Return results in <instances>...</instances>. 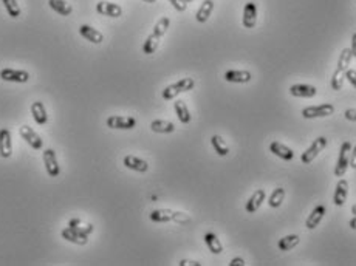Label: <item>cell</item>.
<instances>
[{"instance_id":"obj_5","label":"cell","mask_w":356,"mask_h":266,"mask_svg":"<svg viewBox=\"0 0 356 266\" xmlns=\"http://www.w3.org/2000/svg\"><path fill=\"white\" fill-rule=\"evenodd\" d=\"M350 152H351V142L344 141L339 150V158L334 166V175L336 176H344L347 173V169L350 166Z\"/></svg>"},{"instance_id":"obj_22","label":"cell","mask_w":356,"mask_h":266,"mask_svg":"<svg viewBox=\"0 0 356 266\" xmlns=\"http://www.w3.org/2000/svg\"><path fill=\"white\" fill-rule=\"evenodd\" d=\"M270 150H271L276 156H279L281 159H285V161H291V159L294 158V152H293L290 147H287L285 144L279 142V141H273V142L270 144Z\"/></svg>"},{"instance_id":"obj_8","label":"cell","mask_w":356,"mask_h":266,"mask_svg":"<svg viewBox=\"0 0 356 266\" xmlns=\"http://www.w3.org/2000/svg\"><path fill=\"white\" fill-rule=\"evenodd\" d=\"M136 126V119L133 116H121V115H112L107 118V127L110 129H120V130H130Z\"/></svg>"},{"instance_id":"obj_12","label":"cell","mask_w":356,"mask_h":266,"mask_svg":"<svg viewBox=\"0 0 356 266\" xmlns=\"http://www.w3.org/2000/svg\"><path fill=\"white\" fill-rule=\"evenodd\" d=\"M290 93L294 98H313L318 93V88L310 84H294L290 88Z\"/></svg>"},{"instance_id":"obj_4","label":"cell","mask_w":356,"mask_h":266,"mask_svg":"<svg viewBox=\"0 0 356 266\" xmlns=\"http://www.w3.org/2000/svg\"><path fill=\"white\" fill-rule=\"evenodd\" d=\"M195 87V80L192 77H183L180 80H176L175 84H170L167 85L164 90H163V99L166 101H170L173 98H176L178 95H182L185 92H189L192 90V88Z\"/></svg>"},{"instance_id":"obj_9","label":"cell","mask_w":356,"mask_h":266,"mask_svg":"<svg viewBox=\"0 0 356 266\" xmlns=\"http://www.w3.org/2000/svg\"><path fill=\"white\" fill-rule=\"evenodd\" d=\"M0 77L7 82H17V84H25L30 80V73L25 70H14V68H4L0 71Z\"/></svg>"},{"instance_id":"obj_14","label":"cell","mask_w":356,"mask_h":266,"mask_svg":"<svg viewBox=\"0 0 356 266\" xmlns=\"http://www.w3.org/2000/svg\"><path fill=\"white\" fill-rule=\"evenodd\" d=\"M96 11L101 16H107V17H113V19L123 16V8L120 5L112 4V2H104V0L96 5Z\"/></svg>"},{"instance_id":"obj_29","label":"cell","mask_w":356,"mask_h":266,"mask_svg":"<svg viewBox=\"0 0 356 266\" xmlns=\"http://www.w3.org/2000/svg\"><path fill=\"white\" fill-rule=\"evenodd\" d=\"M150 129L155 133H172L175 130L173 122L166 121V119H155L150 122Z\"/></svg>"},{"instance_id":"obj_30","label":"cell","mask_w":356,"mask_h":266,"mask_svg":"<svg viewBox=\"0 0 356 266\" xmlns=\"http://www.w3.org/2000/svg\"><path fill=\"white\" fill-rule=\"evenodd\" d=\"M205 243H206V246L209 248V251H211L212 254H222V252H223V244H222L220 238H219L215 234L208 232V234L205 235Z\"/></svg>"},{"instance_id":"obj_11","label":"cell","mask_w":356,"mask_h":266,"mask_svg":"<svg viewBox=\"0 0 356 266\" xmlns=\"http://www.w3.org/2000/svg\"><path fill=\"white\" fill-rule=\"evenodd\" d=\"M19 135L28 142V146L30 147H33L34 150H41L42 147H44V141H42V138L31 129V127H28V126H22L21 129H19Z\"/></svg>"},{"instance_id":"obj_16","label":"cell","mask_w":356,"mask_h":266,"mask_svg":"<svg viewBox=\"0 0 356 266\" xmlns=\"http://www.w3.org/2000/svg\"><path fill=\"white\" fill-rule=\"evenodd\" d=\"M123 164L130 169V170H135V172H140V173H144L149 170V162L138 158V156H133V155H126L124 159H123Z\"/></svg>"},{"instance_id":"obj_10","label":"cell","mask_w":356,"mask_h":266,"mask_svg":"<svg viewBox=\"0 0 356 266\" xmlns=\"http://www.w3.org/2000/svg\"><path fill=\"white\" fill-rule=\"evenodd\" d=\"M44 158V164H45V170L50 176H57L61 173V167L56 158V152L53 149H45L42 153Z\"/></svg>"},{"instance_id":"obj_23","label":"cell","mask_w":356,"mask_h":266,"mask_svg":"<svg viewBox=\"0 0 356 266\" xmlns=\"http://www.w3.org/2000/svg\"><path fill=\"white\" fill-rule=\"evenodd\" d=\"M31 115H33V119H34L39 126H45L47 121H48L47 109H45L44 103H41V101H36V103L31 104Z\"/></svg>"},{"instance_id":"obj_33","label":"cell","mask_w":356,"mask_h":266,"mask_svg":"<svg viewBox=\"0 0 356 266\" xmlns=\"http://www.w3.org/2000/svg\"><path fill=\"white\" fill-rule=\"evenodd\" d=\"M284 200H285V189L284 188H278V189H274L273 191V194L270 195V200H268V204H270V208H279L282 203H284Z\"/></svg>"},{"instance_id":"obj_25","label":"cell","mask_w":356,"mask_h":266,"mask_svg":"<svg viewBox=\"0 0 356 266\" xmlns=\"http://www.w3.org/2000/svg\"><path fill=\"white\" fill-rule=\"evenodd\" d=\"M173 109H175V113H176V116H178V119H180L182 124H189L191 122L192 118H191L189 109H188V106H186L185 101H182V99L175 101L173 103Z\"/></svg>"},{"instance_id":"obj_17","label":"cell","mask_w":356,"mask_h":266,"mask_svg":"<svg viewBox=\"0 0 356 266\" xmlns=\"http://www.w3.org/2000/svg\"><path fill=\"white\" fill-rule=\"evenodd\" d=\"M79 34H81L85 40L92 42V44H96V45L101 44V42L104 40L103 33L98 31L96 28L90 27V25H81V27H79Z\"/></svg>"},{"instance_id":"obj_41","label":"cell","mask_w":356,"mask_h":266,"mask_svg":"<svg viewBox=\"0 0 356 266\" xmlns=\"http://www.w3.org/2000/svg\"><path fill=\"white\" fill-rule=\"evenodd\" d=\"M351 53H353V57H356V33L351 36V47H350Z\"/></svg>"},{"instance_id":"obj_37","label":"cell","mask_w":356,"mask_h":266,"mask_svg":"<svg viewBox=\"0 0 356 266\" xmlns=\"http://www.w3.org/2000/svg\"><path fill=\"white\" fill-rule=\"evenodd\" d=\"M344 116H345V119L354 121V122H356V109H348V110H345V112H344Z\"/></svg>"},{"instance_id":"obj_32","label":"cell","mask_w":356,"mask_h":266,"mask_svg":"<svg viewBox=\"0 0 356 266\" xmlns=\"http://www.w3.org/2000/svg\"><path fill=\"white\" fill-rule=\"evenodd\" d=\"M211 144H212L214 150L217 152V155L226 156V155L229 153V147H228V144L225 142V139H223L220 135H214V136L211 138Z\"/></svg>"},{"instance_id":"obj_19","label":"cell","mask_w":356,"mask_h":266,"mask_svg":"<svg viewBox=\"0 0 356 266\" xmlns=\"http://www.w3.org/2000/svg\"><path fill=\"white\" fill-rule=\"evenodd\" d=\"M347 195H348V183H347V180L341 178L336 185V189H334L333 203L336 206H344V203L347 201Z\"/></svg>"},{"instance_id":"obj_35","label":"cell","mask_w":356,"mask_h":266,"mask_svg":"<svg viewBox=\"0 0 356 266\" xmlns=\"http://www.w3.org/2000/svg\"><path fill=\"white\" fill-rule=\"evenodd\" d=\"M169 4H170L176 11H180V13L186 11V8H188V2H186V0H169Z\"/></svg>"},{"instance_id":"obj_20","label":"cell","mask_w":356,"mask_h":266,"mask_svg":"<svg viewBox=\"0 0 356 266\" xmlns=\"http://www.w3.org/2000/svg\"><path fill=\"white\" fill-rule=\"evenodd\" d=\"M325 206L324 204H319V206H316L313 211H311V214L308 215V218H307V221H305V228L307 229H316L318 226H319V223L322 221V218H324V215H325Z\"/></svg>"},{"instance_id":"obj_45","label":"cell","mask_w":356,"mask_h":266,"mask_svg":"<svg viewBox=\"0 0 356 266\" xmlns=\"http://www.w3.org/2000/svg\"><path fill=\"white\" fill-rule=\"evenodd\" d=\"M186 2H188V4H191V2H194V0H186Z\"/></svg>"},{"instance_id":"obj_31","label":"cell","mask_w":356,"mask_h":266,"mask_svg":"<svg viewBox=\"0 0 356 266\" xmlns=\"http://www.w3.org/2000/svg\"><path fill=\"white\" fill-rule=\"evenodd\" d=\"M299 241H301L299 235L291 234V235H285V237H282V238L279 240L278 246H279V249H281V251H291L293 248H296V246L299 244Z\"/></svg>"},{"instance_id":"obj_2","label":"cell","mask_w":356,"mask_h":266,"mask_svg":"<svg viewBox=\"0 0 356 266\" xmlns=\"http://www.w3.org/2000/svg\"><path fill=\"white\" fill-rule=\"evenodd\" d=\"M353 59V53L350 48H344L339 54L338 59V67L333 73L331 77V88L333 90H341L342 85H344V79H345V71L348 70V65Z\"/></svg>"},{"instance_id":"obj_7","label":"cell","mask_w":356,"mask_h":266,"mask_svg":"<svg viewBox=\"0 0 356 266\" xmlns=\"http://www.w3.org/2000/svg\"><path fill=\"white\" fill-rule=\"evenodd\" d=\"M334 113V106L333 104H319V106H311L302 110V116L305 119H314V118H325L331 116Z\"/></svg>"},{"instance_id":"obj_44","label":"cell","mask_w":356,"mask_h":266,"mask_svg":"<svg viewBox=\"0 0 356 266\" xmlns=\"http://www.w3.org/2000/svg\"><path fill=\"white\" fill-rule=\"evenodd\" d=\"M144 2H146V4H155L156 0H144Z\"/></svg>"},{"instance_id":"obj_13","label":"cell","mask_w":356,"mask_h":266,"mask_svg":"<svg viewBox=\"0 0 356 266\" xmlns=\"http://www.w3.org/2000/svg\"><path fill=\"white\" fill-rule=\"evenodd\" d=\"M13 155V139L8 129H0V156L10 158Z\"/></svg>"},{"instance_id":"obj_28","label":"cell","mask_w":356,"mask_h":266,"mask_svg":"<svg viewBox=\"0 0 356 266\" xmlns=\"http://www.w3.org/2000/svg\"><path fill=\"white\" fill-rule=\"evenodd\" d=\"M68 228H71V229H74L76 232H79V234H84V235H90L92 232H93V229H95V226L93 224H90V223H84L82 220H79V218H71L70 221H68V224H67Z\"/></svg>"},{"instance_id":"obj_26","label":"cell","mask_w":356,"mask_h":266,"mask_svg":"<svg viewBox=\"0 0 356 266\" xmlns=\"http://www.w3.org/2000/svg\"><path fill=\"white\" fill-rule=\"evenodd\" d=\"M212 11H214V2H212V0H203L202 7L199 8V11H197V14H195L197 22H199V24L208 22V19L211 17Z\"/></svg>"},{"instance_id":"obj_42","label":"cell","mask_w":356,"mask_h":266,"mask_svg":"<svg viewBox=\"0 0 356 266\" xmlns=\"http://www.w3.org/2000/svg\"><path fill=\"white\" fill-rule=\"evenodd\" d=\"M348 226H350L351 229H354V231H356V215H353V218L348 221Z\"/></svg>"},{"instance_id":"obj_1","label":"cell","mask_w":356,"mask_h":266,"mask_svg":"<svg viewBox=\"0 0 356 266\" xmlns=\"http://www.w3.org/2000/svg\"><path fill=\"white\" fill-rule=\"evenodd\" d=\"M170 25V19L169 17H161L156 25L153 27V31L149 34V37L146 39L144 45H143V53L144 54H153L160 45V40L163 39V36L167 33Z\"/></svg>"},{"instance_id":"obj_39","label":"cell","mask_w":356,"mask_h":266,"mask_svg":"<svg viewBox=\"0 0 356 266\" xmlns=\"http://www.w3.org/2000/svg\"><path fill=\"white\" fill-rule=\"evenodd\" d=\"M178 264H180V266H202V263L195 261V260H182Z\"/></svg>"},{"instance_id":"obj_6","label":"cell","mask_w":356,"mask_h":266,"mask_svg":"<svg viewBox=\"0 0 356 266\" xmlns=\"http://www.w3.org/2000/svg\"><path fill=\"white\" fill-rule=\"evenodd\" d=\"M325 147H327V138H325V136L316 138V139L311 142V146L302 153L301 161H302L304 164H310L313 159H316V158L319 156V153H321Z\"/></svg>"},{"instance_id":"obj_34","label":"cell","mask_w":356,"mask_h":266,"mask_svg":"<svg viewBox=\"0 0 356 266\" xmlns=\"http://www.w3.org/2000/svg\"><path fill=\"white\" fill-rule=\"evenodd\" d=\"M2 2H4V7H5V10H7V13H8L10 17L17 19L21 16L22 11H21V7L17 4V0H2Z\"/></svg>"},{"instance_id":"obj_24","label":"cell","mask_w":356,"mask_h":266,"mask_svg":"<svg viewBox=\"0 0 356 266\" xmlns=\"http://www.w3.org/2000/svg\"><path fill=\"white\" fill-rule=\"evenodd\" d=\"M265 197H266L265 191H263V189H257V191L251 195V198L248 200V203H246V212H248V214L257 212L259 208L262 206V203L265 201Z\"/></svg>"},{"instance_id":"obj_36","label":"cell","mask_w":356,"mask_h":266,"mask_svg":"<svg viewBox=\"0 0 356 266\" xmlns=\"http://www.w3.org/2000/svg\"><path fill=\"white\" fill-rule=\"evenodd\" d=\"M345 79L356 88V70H350V68H348V70L345 71Z\"/></svg>"},{"instance_id":"obj_15","label":"cell","mask_w":356,"mask_h":266,"mask_svg":"<svg viewBox=\"0 0 356 266\" xmlns=\"http://www.w3.org/2000/svg\"><path fill=\"white\" fill-rule=\"evenodd\" d=\"M242 24L245 28H254L257 24V7L254 2H248L243 8V19Z\"/></svg>"},{"instance_id":"obj_18","label":"cell","mask_w":356,"mask_h":266,"mask_svg":"<svg viewBox=\"0 0 356 266\" xmlns=\"http://www.w3.org/2000/svg\"><path fill=\"white\" fill-rule=\"evenodd\" d=\"M61 237L64 238V240H67V241H70V243H74V244H87V241H88V235H84V234H79V232H76L74 229H71V228H64L62 231H61Z\"/></svg>"},{"instance_id":"obj_40","label":"cell","mask_w":356,"mask_h":266,"mask_svg":"<svg viewBox=\"0 0 356 266\" xmlns=\"http://www.w3.org/2000/svg\"><path fill=\"white\" fill-rule=\"evenodd\" d=\"M246 263H245V260L242 258V257H235V258H232L231 260V263H229V266H245Z\"/></svg>"},{"instance_id":"obj_21","label":"cell","mask_w":356,"mask_h":266,"mask_svg":"<svg viewBox=\"0 0 356 266\" xmlns=\"http://www.w3.org/2000/svg\"><path fill=\"white\" fill-rule=\"evenodd\" d=\"M251 73L246 70H229L225 73V80L234 82V84H246L251 80Z\"/></svg>"},{"instance_id":"obj_27","label":"cell","mask_w":356,"mask_h":266,"mask_svg":"<svg viewBox=\"0 0 356 266\" xmlns=\"http://www.w3.org/2000/svg\"><path fill=\"white\" fill-rule=\"evenodd\" d=\"M48 5L53 11H56L57 14L67 17V16H71L73 13V8L70 4H67L65 0H48Z\"/></svg>"},{"instance_id":"obj_43","label":"cell","mask_w":356,"mask_h":266,"mask_svg":"<svg viewBox=\"0 0 356 266\" xmlns=\"http://www.w3.org/2000/svg\"><path fill=\"white\" fill-rule=\"evenodd\" d=\"M351 214H353V215H356V204H353V206H351Z\"/></svg>"},{"instance_id":"obj_3","label":"cell","mask_w":356,"mask_h":266,"mask_svg":"<svg viewBox=\"0 0 356 266\" xmlns=\"http://www.w3.org/2000/svg\"><path fill=\"white\" fill-rule=\"evenodd\" d=\"M150 220L155 223H169V221H175V223H189L191 217L185 212H173L170 209H155L150 212Z\"/></svg>"},{"instance_id":"obj_38","label":"cell","mask_w":356,"mask_h":266,"mask_svg":"<svg viewBox=\"0 0 356 266\" xmlns=\"http://www.w3.org/2000/svg\"><path fill=\"white\" fill-rule=\"evenodd\" d=\"M350 167L356 169V146L351 147V152H350Z\"/></svg>"}]
</instances>
